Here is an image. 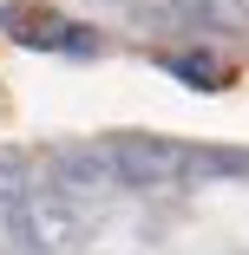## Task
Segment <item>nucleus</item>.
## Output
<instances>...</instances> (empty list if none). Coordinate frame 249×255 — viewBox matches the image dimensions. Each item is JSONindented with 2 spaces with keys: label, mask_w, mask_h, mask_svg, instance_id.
<instances>
[{
  "label": "nucleus",
  "mask_w": 249,
  "mask_h": 255,
  "mask_svg": "<svg viewBox=\"0 0 249 255\" xmlns=\"http://www.w3.org/2000/svg\"><path fill=\"white\" fill-rule=\"evenodd\" d=\"M105 150H112V164H118V183H131V190H164V183H177L184 177V150L177 144H164V137H105Z\"/></svg>",
  "instance_id": "f257e3e1"
},
{
  "label": "nucleus",
  "mask_w": 249,
  "mask_h": 255,
  "mask_svg": "<svg viewBox=\"0 0 249 255\" xmlns=\"http://www.w3.org/2000/svg\"><path fill=\"white\" fill-rule=\"evenodd\" d=\"M0 26H7V39H20V46H72V26L53 20L46 7H26V0H13V7L0 13Z\"/></svg>",
  "instance_id": "39448f33"
},
{
  "label": "nucleus",
  "mask_w": 249,
  "mask_h": 255,
  "mask_svg": "<svg viewBox=\"0 0 249 255\" xmlns=\"http://www.w3.org/2000/svg\"><path fill=\"white\" fill-rule=\"evenodd\" d=\"M171 72H177L184 85H204V92H217V85H223V66H217L210 53H177V59H171Z\"/></svg>",
  "instance_id": "423d86ee"
},
{
  "label": "nucleus",
  "mask_w": 249,
  "mask_h": 255,
  "mask_svg": "<svg viewBox=\"0 0 249 255\" xmlns=\"http://www.w3.org/2000/svg\"><path fill=\"white\" fill-rule=\"evenodd\" d=\"M53 170H59V183L79 190V196H105V190L118 183V164H112L105 144H66L59 157H53Z\"/></svg>",
  "instance_id": "7ed1b4c3"
},
{
  "label": "nucleus",
  "mask_w": 249,
  "mask_h": 255,
  "mask_svg": "<svg viewBox=\"0 0 249 255\" xmlns=\"http://www.w3.org/2000/svg\"><path fill=\"white\" fill-rule=\"evenodd\" d=\"M79 242V216L59 190H33V229H26V255H59Z\"/></svg>",
  "instance_id": "f03ea898"
},
{
  "label": "nucleus",
  "mask_w": 249,
  "mask_h": 255,
  "mask_svg": "<svg viewBox=\"0 0 249 255\" xmlns=\"http://www.w3.org/2000/svg\"><path fill=\"white\" fill-rule=\"evenodd\" d=\"M151 20H190V26L236 33V26H249V7H243V0H158Z\"/></svg>",
  "instance_id": "20e7f679"
}]
</instances>
